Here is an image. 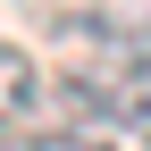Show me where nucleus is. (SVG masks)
Wrapping results in <instances>:
<instances>
[{
    "instance_id": "4",
    "label": "nucleus",
    "mask_w": 151,
    "mask_h": 151,
    "mask_svg": "<svg viewBox=\"0 0 151 151\" xmlns=\"http://www.w3.org/2000/svg\"><path fill=\"white\" fill-rule=\"evenodd\" d=\"M34 101H42V67L17 42H0V134H9L17 118H34Z\"/></svg>"
},
{
    "instance_id": "1",
    "label": "nucleus",
    "mask_w": 151,
    "mask_h": 151,
    "mask_svg": "<svg viewBox=\"0 0 151 151\" xmlns=\"http://www.w3.org/2000/svg\"><path fill=\"white\" fill-rule=\"evenodd\" d=\"M34 17H50L59 42H84L109 67H151V9L134 0H34Z\"/></svg>"
},
{
    "instance_id": "2",
    "label": "nucleus",
    "mask_w": 151,
    "mask_h": 151,
    "mask_svg": "<svg viewBox=\"0 0 151 151\" xmlns=\"http://www.w3.org/2000/svg\"><path fill=\"white\" fill-rule=\"evenodd\" d=\"M59 101L76 109V118H101V126H118L126 143L151 151V67H109V59H101V67L67 76Z\"/></svg>"
},
{
    "instance_id": "3",
    "label": "nucleus",
    "mask_w": 151,
    "mask_h": 151,
    "mask_svg": "<svg viewBox=\"0 0 151 151\" xmlns=\"http://www.w3.org/2000/svg\"><path fill=\"white\" fill-rule=\"evenodd\" d=\"M17 151H126L118 126H101V118H76V109H59L50 126H34Z\"/></svg>"
}]
</instances>
